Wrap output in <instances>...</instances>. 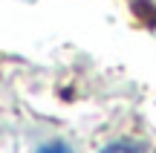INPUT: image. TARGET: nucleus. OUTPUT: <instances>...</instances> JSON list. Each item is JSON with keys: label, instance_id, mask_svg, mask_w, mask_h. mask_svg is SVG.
<instances>
[{"label": "nucleus", "instance_id": "obj_1", "mask_svg": "<svg viewBox=\"0 0 156 153\" xmlns=\"http://www.w3.org/2000/svg\"><path fill=\"white\" fill-rule=\"evenodd\" d=\"M101 153H147V150H145V144H139V142H113Z\"/></svg>", "mask_w": 156, "mask_h": 153}, {"label": "nucleus", "instance_id": "obj_2", "mask_svg": "<svg viewBox=\"0 0 156 153\" xmlns=\"http://www.w3.org/2000/svg\"><path fill=\"white\" fill-rule=\"evenodd\" d=\"M38 153H73L67 148V144H61V142H55V144H46V148H41Z\"/></svg>", "mask_w": 156, "mask_h": 153}]
</instances>
